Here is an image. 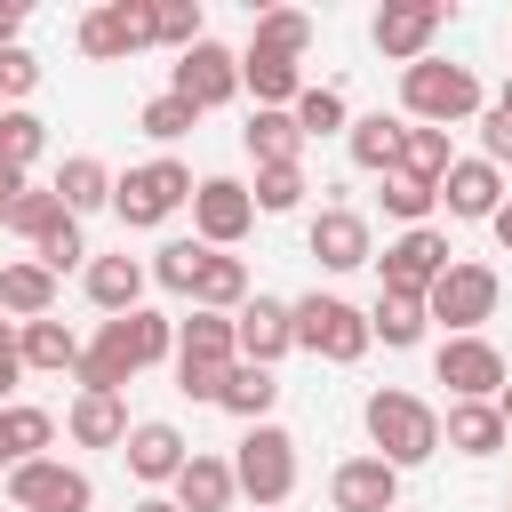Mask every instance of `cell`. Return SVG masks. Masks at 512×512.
I'll list each match as a JSON object with an SVG mask.
<instances>
[{
	"instance_id": "6da1fadb",
	"label": "cell",
	"mask_w": 512,
	"mask_h": 512,
	"mask_svg": "<svg viewBox=\"0 0 512 512\" xmlns=\"http://www.w3.org/2000/svg\"><path fill=\"white\" fill-rule=\"evenodd\" d=\"M368 440H376V456L392 464V472H408V464H424V456H440V416L416 400V392H368Z\"/></svg>"
},
{
	"instance_id": "7a4b0ae2",
	"label": "cell",
	"mask_w": 512,
	"mask_h": 512,
	"mask_svg": "<svg viewBox=\"0 0 512 512\" xmlns=\"http://www.w3.org/2000/svg\"><path fill=\"white\" fill-rule=\"evenodd\" d=\"M232 480H240V496H248L256 512H280L288 488H296V440H288L280 424H248V440H240V456H232Z\"/></svg>"
},
{
	"instance_id": "3957f363",
	"label": "cell",
	"mask_w": 512,
	"mask_h": 512,
	"mask_svg": "<svg viewBox=\"0 0 512 512\" xmlns=\"http://www.w3.org/2000/svg\"><path fill=\"white\" fill-rule=\"evenodd\" d=\"M400 104H408V120H424V128H448V120L480 112V80H472L464 64H440V56H424V64H408V72H400Z\"/></svg>"
},
{
	"instance_id": "277c9868",
	"label": "cell",
	"mask_w": 512,
	"mask_h": 512,
	"mask_svg": "<svg viewBox=\"0 0 512 512\" xmlns=\"http://www.w3.org/2000/svg\"><path fill=\"white\" fill-rule=\"evenodd\" d=\"M192 192H200V184H192L184 160H144V168H128V176L112 184V208H120V224H168Z\"/></svg>"
},
{
	"instance_id": "5b68a950",
	"label": "cell",
	"mask_w": 512,
	"mask_h": 512,
	"mask_svg": "<svg viewBox=\"0 0 512 512\" xmlns=\"http://www.w3.org/2000/svg\"><path fill=\"white\" fill-rule=\"evenodd\" d=\"M296 344L320 352V360H336V368H352L376 336H368V312H360V304H344V296H304V304H296Z\"/></svg>"
},
{
	"instance_id": "8992f818",
	"label": "cell",
	"mask_w": 512,
	"mask_h": 512,
	"mask_svg": "<svg viewBox=\"0 0 512 512\" xmlns=\"http://www.w3.org/2000/svg\"><path fill=\"white\" fill-rule=\"evenodd\" d=\"M496 296H504V280H496V264H448L440 280H432V296H424V312L448 328V336H472L488 312H496Z\"/></svg>"
},
{
	"instance_id": "52a82bcc",
	"label": "cell",
	"mask_w": 512,
	"mask_h": 512,
	"mask_svg": "<svg viewBox=\"0 0 512 512\" xmlns=\"http://www.w3.org/2000/svg\"><path fill=\"white\" fill-rule=\"evenodd\" d=\"M376 264H384V296H416V304H424V296H432V280H440L456 256H448V232L416 224V232H400Z\"/></svg>"
},
{
	"instance_id": "ba28073f",
	"label": "cell",
	"mask_w": 512,
	"mask_h": 512,
	"mask_svg": "<svg viewBox=\"0 0 512 512\" xmlns=\"http://www.w3.org/2000/svg\"><path fill=\"white\" fill-rule=\"evenodd\" d=\"M8 496H16V512H88V504H96L88 472H80V464H56V456L16 464V472H8Z\"/></svg>"
},
{
	"instance_id": "9c48e42d",
	"label": "cell",
	"mask_w": 512,
	"mask_h": 512,
	"mask_svg": "<svg viewBox=\"0 0 512 512\" xmlns=\"http://www.w3.org/2000/svg\"><path fill=\"white\" fill-rule=\"evenodd\" d=\"M152 40H160V32H152V0H104V8L80 16V56H96V64L136 56V48H152Z\"/></svg>"
},
{
	"instance_id": "30bf717a",
	"label": "cell",
	"mask_w": 512,
	"mask_h": 512,
	"mask_svg": "<svg viewBox=\"0 0 512 512\" xmlns=\"http://www.w3.org/2000/svg\"><path fill=\"white\" fill-rule=\"evenodd\" d=\"M168 96H184L192 112H216V104H232V96H240V56H232V48H216V40L184 48V56H176V80H168Z\"/></svg>"
},
{
	"instance_id": "8fae6325",
	"label": "cell",
	"mask_w": 512,
	"mask_h": 512,
	"mask_svg": "<svg viewBox=\"0 0 512 512\" xmlns=\"http://www.w3.org/2000/svg\"><path fill=\"white\" fill-rule=\"evenodd\" d=\"M432 376H440L456 400H496V392H504V352H496L488 336H448V344L432 352Z\"/></svg>"
},
{
	"instance_id": "7c38bea8",
	"label": "cell",
	"mask_w": 512,
	"mask_h": 512,
	"mask_svg": "<svg viewBox=\"0 0 512 512\" xmlns=\"http://www.w3.org/2000/svg\"><path fill=\"white\" fill-rule=\"evenodd\" d=\"M448 24V8L440 0H392L384 16H376V48L408 72V64H424V48H432V32Z\"/></svg>"
},
{
	"instance_id": "4fadbf2b",
	"label": "cell",
	"mask_w": 512,
	"mask_h": 512,
	"mask_svg": "<svg viewBox=\"0 0 512 512\" xmlns=\"http://www.w3.org/2000/svg\"><path fill=\"white\" fill-rule=\"evenodd\" d=\"M192 224H200V240H208V248H232V240L256 224V192H248V184H232V176H208V184L192 192Z\"/></svg>"
},
{
	"instance_id": "5bb4252c",
	"label": "cell",
	"mask_w": 512,
	"mask_h": 512,
	"mask_svg": "<svg viewBox=\"0 0 512 512\" xmlns=\"http://www.w3.org/2000/svg\"><path fill=\"white\" fill-rule=\"evenodd\" d=\"M232 336H240V360L272 368V360L296 344V304H280V296H256V304H240V312H232Z\"/></svg>"
},
{
	"instance_id": "9a60e30c",
	"label": "cell",
	"mask_w": 512,
	"mask_h": 512,
	"mask_svg": "<svg viewBox=\"0 0 512 512\" xmlns=\"http://www.w3.org/2000/svg\"><path fill=\"white\" fill-rule=\"evenodd\" d=\"M328 496H336V512H400V472L384 456H352V464H336Z\"/></svg>"
},
{
	"instance_id": "2e32d148",
	"label": "cell",
	"mask_w": 512,
	"mask_h": 512,
	"mask_svg": "<svg viewBox=\"0 0 512 512\" xmlns=\"http://www.w3.org/2000/svg\"><path fill=\"white\" fill-rule=\"evenodd\" d=\"M136 368H144V360H136L128 320H104V328H96V344L80 352V368H72V376H80V392H120Z\"/></svg>"
},
{
	"instance_id": "e0dca14e",
	"label": "cell",
	"mask_w": 512,
	"mask_h": 512,
	"mask_svg": "<svg viewBox=\"0 0 512 512\" xmlns=\"http://www.w3.org/2000/svg\"><path fill=\"white\" fill-rule=\"evenodd\" d=\"M440 200H448V216L488 224V216L504 208V168H488V160H456V168H448V184H440Z\"/></svg>"
},
{
	"instance_id": "ac0fdd59",
	"label": "cell",
	"mask_w": 512,
	"mask_h": 512,
	"mask_svg": "<svg viewBox=\"0 0 512 512\" xmlns=\"http://www.w3.org/2000/svg\"><path fill=\"white\" fill-rule=\"evenodd\" d=\"M304 248L328 264V272H352V264H368L376 248H368V224L352 216V208H320L312 216V232H304Z\"/></svg>"
},
{
	"instance_id": "d6986e66",
	"label": "cell",
	"mask_w": 512,
	"mask_h": 512,
	"mask_svg": "<svg viewBox=\"0 0 512 512\" xmlns=\"http://www.w3.org/2000/svg\"><path fill=\"white\" fill-rule=\"evenodd\" d=\"M120 456H128V472H136V480H176V472L192 464L184 432H176V424H160V416H152V424H136Z\"/></svg>"
},
{
	"instance_id": "ffe728a7",
	"label": "cell",
	"mask_w": 512,
	"mask_h": 512,
	"mask_svg": "<svg viewBox=\"0 0 512 512\" xmlns=\"http://www.w3.org/2000/svg\"><path fill=\"white\" fill-rule=\"evenodd\" d=\"M440 440H448V448H464V456H496V448L512 440V424H504V408H496V400H456V408H448V424H440Z\"/></svg>"
},
{
	"instance_id": "44dd1931",
	"label": "cell",
	"mask_w": 512,
	"mask_h": 512,
	"mask_svg": "<svg viewBox=\"0 0 512 512\" xmlns=\"http://www.w3.org/2000/svg\"><path fill=\"white\" fill-rule=\"evenodd\" d=\"M136 296H144V264H136V256H96V264H88V304H96V312L128 320V312H144Z\"/></svg>"
},
{
	"instance_id": "7402d4cb",
	"label": "cell",
	"mask_w": 512,
	"mask_h": 512,
	"mask_svg": "<svg viewBox=\"0 0 512 512\" xmlns=\"http://www.w3.org/2000/svg\"><path fill=\"white\" fill-rule=\"evenodd\" d=\"M64 424H72V440H80V448H128V432H136V424H128V408H120V392H80Z\"/></svg>"
},
{
	"instance_id": "603a6c76",
	"label": "cell",
	"mask_w": 512,
	"mask_h": 512,
	"mask_svg": "<svg viewBox=\"0 0 512 512\" xmlns=\"http://www.w3.org/2000/svg\"><path fill=\"white\" fill-rule=\"evenodd\" d=\"M56 304V272L32 256V264H0V312L8 320H48Z\"/></svg>"
},
{
	"instance_id": "cb8c5ba5",
	"label": "cell",
	"mask_w": 512,
	"mask_h": 512,
	"mask_svg": "<svg viewBox=\"0 0 512 512\" xmlns=\"http://www.w3.org/2000/svg\"><path fill=\"white\" fill-rule=\"evenodd\" d=\"M176 360H200V368H232V360H240L232 312H192V320L176 328Z\"/></svg>"
},
{
	"instance_id": "d4e9b609",
	"label": "cell",
	"mask_w": 512,
	"mask_h": 512,
	"mask_svg": "<svg viewBox=\"0 0 512 512\" xmlns=\"http://www.w3.org/2000/svg\"><path fill=\"white\" fill-rule=\"evenodd\" d=\"M232 488H240L232 464H224V456H200V448H192V464L176 472V504H184V512H232Z\"/></svg>"
},
{
	"instance_id": "484cf974",
	"label": "cell",
	"mask_w": 512,
	"mask_h": 512,
	"mask_svg": "<svg viewBox=\"0 0 512 512\" xmlns=\"http://www.w3.org/2000/svg\"><path fill=\"white\" fill-rule=\"evenodd\" d=\"M48 440H56V416H48V408H24V400H8V408H0V464H8V472H16V464H32Z\"/></svg>"
},
{
	"instance_id": "4316f807",
	"label": "cell",
	"mask_w": 512,
	"mask_h": 512,
	"mask_svg": "<svg viewBox=\"0 0 512 512\" xmlns=\"http://www.w3.org/2000/svg\"><path fill=\"white\" fill-rule=\"evenodd\" d=\"M240 136H248L256 168H296V160H304V128H296V112H256Z\"/></svg>"
},
{
	"instance_id": "83f0119b",
	"label": "cell",
	"mask_w": 512,
	"mask_h": 512,
	"mask_svg": "<svg viewBox=\"0 0 512 512\" xmlns=\"http://www.w3.org/2000/svg\"><path fill=\"white\" fill-rule=\"evenodd\" d=\"M112 184H120V176H112L104 160H88V152L56 168V192H64V208H72V216H96V208H112Z\"/></svg>"
},
{
	"instance_id": "f1b7e54d",
	"label": "cell",
	"mask_w": 512,
	"mask_h": 512,
	"mask_svg": "<svg viewBox=\"0 0 512 512\" xmlns=\"http://www.w3.org/2000/svg\"><path fill=\"white\" fill-rule=\"evenodd\" d=\"M192 304H200V312H240V304H248V264H240V256H224V248H208Z\"/></svg>"
},
{
	"instance_id": "f546056e",
	"label": "cell",
	"mask_w": 512,
	"mask_h": 512,
	"mask_svg": "<svg viewBox=\"0 0 512 512\" xmlns=\"http://www.w3.org/2000/svg\"><path fill=\"white\" fill-rule=\"evenodd\" d=\"M16 352H24V368H48V376H64V368H80V336H72L64 320H24V336H16Z\"/></svg>"
},
{
	"instance_id": "4dcf8cb0",
	"label": "cell",
	"mask_w": 512,
	"mask_h": 512,
	"mask_svg": "<svg viewBox=\"0 0 512 512\" xmlns=\"http://www.w3.org/2000/svg\"><path fill=\"white\" fill-rule=\"evenodd\" d=\"M280 400V376L272 368H256V360H232V376H224V400L216 408H232L240 424H264V408Z\"/></svg>"
},
{
	"instance_id": "1f68e13d",
	"label": "cell",
	"mask_w": 512,
	"mask_h": 512,
	"mask_svg": "<svg viewBox=\"0 0 512 512\" xmlns=\"http://www.w3.org/2000/svg\"><path fill=\"white\" fill-rule=\"evenodd\" d=\"M400 144H408V120H384V112L352 120V160H360V168L392 176V168H400Z\"/></svg>"
},
{
	"instance_id": "d6a6232c",
	"label": "cell",
	"mask_w": 512,
	"mask_h": 512,
	"mask_svg": "<svg viewBox=\"0 0 512 512\" xmlns=\"http://www.w3.org/2000/svg\"><path fill=\"white\" fill-rule=\"evenodd\" d=\"M448 168H456V152H448V128H408V144H400V176H416V184H448Z\"/></svg>"
},
{
	"instance_id": "836d02e7",
	"label": "cell",
	"mask_w": 512,
	"mask_h": 512,
	"mask_svg": "<svg viewBox=\"0 0 512 512\" xmlns=\"http://www.w3.org/2000/svg\"><path fill=\"white\" fill-rule=\"evenodd\" d=\"M248 48H264V56H304V48H312V16H304V8H264Z\"/></svg>"
},
{
	"instance_id": "e575fe53",
	"label": "cell",
	"mask_w": 512,
	"mask_h": 512,
	"mask_svg": "<svg viewBox=\"0 0 512 512\" xmlns=\"http://www.w3.org/2000/svg\"><path fill=\"white\" fill-rule=\"evenodd\" d=\"M200 264H208V240H168V248L152 256V280H160L168 296H192V288H200Z\"/></svg>"
},
{
	"instance_id": "d590c367",
	"label": "cell",
	"mask_w": 512,
	"mask_h": 512,
	"mask_svg": "<svg viewBox=\"0 0 512 512\" xmlns=\"http://www.w3.org/2000/svg\"><path fill=\"white\" fill-rule=\"evenodd\" d=\"M424 320H432V312H424L416 296H376V312H368V336H384V344L400 352V344H416V336H424Z\"/></svg>"
},
{
	"instance_id": "8d00e7d4",
	"label": "cell",
	"mask_w": 512,
	"mask_h": 512,
	"mask_svg": "<svg viewBox=\"0 0 512 512\" xmlns=\"http://www.w3.org/2000/svg\"><path fill=\"white\" fill-rule=\"evenodd\" d=\"M64 216H72V208H64V192H56V184H48V192H24V200L8 208V224H16L24 240H48V232H56Z\"/></svg>"
},
{
	"instance_id": "74e56055",
	"label": "cell",
	"mask_w": 512,
	"mask_h": 512,
	"mask_svg": "<svg viewBox=\"0 0 512 512\" xmlns=\"http://www.w3.org/2000/svg\"><path fill=\"white\" fill-rule=\"evenodd\" d=\"M152 32H160L176 56L200 48V40H208V32H200V0H160V8H152Z\"/></svg>"
},
{
	"instance_id": "f35d334b",
	"label": "cell",
	"mask_w": 512,
	"mask_h": 512,
	"mask_svg": "<svg viewBox=\"0 0 512 512\" xmlns=\"http://www.w3.org/2000/svg\"><path fill=\"white\" fill-rule=\"evenodd\" d=\"M432 200H440V192H432V184H416V176H400V168H392V176H384V216H400V224H408V232H416V224H424V216H432Z\"/></svg>"
},
{
	"instance_id": "ab89813d",
	"label": "cell",
	"mask_w": 512,
	"mask_h": 512,
	"mask_svg": "<svg viewBox=\"0 0 512 512\" xmlns=\"http://www.w3.org/2000/svg\"><path fill=\"white\" fill-rule=\"evenodd\" d=\"M40 136H48V128H40V120H32L24 104H8V112H0V160H8V168H32Z\"/></svg>"
},
{
	"instance_id": "60d3db41",
	"label": "cell",
	"mask_w": 512,
	"mask_h": 512,
	"mask_svg": "<svg viewBox=\"0 0 512 512\" xmlns=\"http://www.w3.org/2000/svg\"><path fill=\"white\" fill-rule=\"evenodd\" d=\"M192 120H200V112H192V104H184V96H152V104H144V112H136V128H144V136H152V144H176V136H184V128H192Z\"/></svg>"
},
{
	"instance_id": "b9f144b4",
	"label": "cell",
	"mask_w": 512,
	"mask_h": 512,
	"mask_svg": "<svg viewBox=\"0 0 512 512\" xmlns=\"http://www.w3.org/2000/svg\"><path fill=\"white\" fill-rule=\"evenodd\" d=\"M288 112H296V128H304V136H328V128H344V96H336V88H304Z\"/></svg>"
},
{
	"instance_id": "7bdbcfd3",
	"label": "cell",
	"mask_w": 512,
	"mask_h": 512,
	"mask_svg": "<svg viewBox=\"0 0 512 512\" xmlns=\"http://www.w3.org/2000/svg\"><path fill=\"white\" fill-rule=\"evenodd\" d=\"M296 200H304V168H256V208L264 216H280Z\"/></svg>"
},
{
	"instance_id": "ee69618b",
	"label": "cell",
	"mask_w": 512,
	"mask_h": 512,
	"mask_svg": "<svg viewBox=\"0 0 512 512\" xmlns=\"http://www.w3.org/2000/svg\"><path fill=\"white\" fill-rule=\"evenodd\" d=\"M32 248H40V264H48V272H72V264L88 256V240H80V216H64V224H56L48 240H32Z\"/></svg>"
},
{
	"instance_id": "f6af8a7d",
	"label": "cell",
	"mask_w": 512,
	"mask_h": 512,
	"mask_svg": "<svg viewBox=\"0 0 512 512\" xmlns=\"http://www.w3.org/2000/svg\"><path fill=\"white\" fill-rule=\"evenodd\" d=\"M40 88V56L32 48H0V96L16 104V96H32Z\"/></svg>"
},
{
	"instance_id": "bcb514c9",
	"label": "cell",
	"mask_w": 512,
	"mask_h": 512,
	"mask_svg": "<svg viewBox=\"0 0 512 512\" xmlns=\"http://www.w3.org/2000/svg\"><path fill=\"white\" fill-rule=\"evenodd\" d=\"M224 376H232V368H200V360H176V392H184V400H224Z\"/></svg>"
},
{
	"instance_id": "7dc6e473",
	"label": "cell",
	"mask_w": 512,
	"mask_h": 512,
	"mask_svg": "<svg viewBox=\"0 0 512 512\" xmlns=\"http://www.w3.org/2000/svg\"><path fill=\"white\" fill-rule=\"evenodd\" d=\"M480 160H488V168H504V160H512V112H504V104L480 120Z\"/></svg>"
},
{
	"instance_id": "c3c4849f",
	"label": "cell",
	"mask_w": 512,
	"mask_h": 512,
	"mask_svg": "<svg viewBox=\"0 0 512 512\" xmlns=\"http://www.w3.org/2000/svg\"><path fill=\"white\" fill-rule=\"evenodd\" d=\"M24 192H32V184H24V168H8V160H0V224H8V208H16Z\"/></svg>"
},
{
	"instance_id": "681fc988",
	"label": "cell",
	"mask_w": 512,
	"mask_h": 512,
	"mask_svg": "<svg viewBox=\"0 0 512 512\" xmlns=\"http://www.w3.org/2000/svg\"><path fill=\"white\" fill-rule=\"evenodd\" d=\"M16 24H24V8H16V0H0V48H16Z\"/></svg>"
},
{
	"instance_id": "f907efd6",
	"label": "cell",
	"mask_w": 512,
	"mask_h": 512,
	"mask_svg": "<svg viewBox=\"0 0 512 512\" xmlns=\"http://www.w3.org/2000/svg\"><path fill=\"white\" fill-rule=\"evenodd\" d=\"M488 224H496V240H504V256H512V200H504V208H496Z\"/></svg>"
},
{
	"instance_id": "816d5d0a",
	"label": "cell",
	"mask_w": 512,
	"mask_h": 512,
	"mask_svg": "<svg viewBox=\"0 0 512 512\" xmlns=\"http://www.w3.org/2000/svg\"><path fill=\"white\" fill-rule=\"evenodd\" d=\"M136 512H184V504H176V496H144Z\"/></svg>"
},
{
	"instance_id": "f5cc1de1",
	"label": "cell",
	"mask_w": 512,
	"mask_h": 512,
	"mask_svg": "<svg viewBox=\"0 0 512 512\" xmlns=\"http://www.w3.org/2000/svg\"><path fill=\"white\" fill-rule=\"evenodd\" d=\"M496 408H504V424H512V384H504V392H496Z\"/></svg>"
},
{
	"instance_id": "db71d44e",
	"label": "cell",
	"mask_w": 512,
	"mask_h": 512,
	"mask_svg": "<svg viewBox=\"0 0 512 512\" xmlns=\"http://www.w3.org/2000/svg\"><path fill=\"white\" fill-rule=\"evenodd\" d=\"M0 344H16V336H8V312H0Z\"/></svg>"
},
{
	"instance_id": "11a10c76",
	"label": "cell",
	"mask_w": 512,
	"mask_h": 512,
	"mask_svg": "<svg viewBox=\"0 0 512 512\" xmlns=\"http://www.w3.org/2000/svg\"><path fill=\"white\" fill-rule=\"evenodd\" d=\"M496 104H504V112H512V80H504V96H496Z\"/></svg>"
},
{
	"instance_id": "9f6ffc18",
	"label": "cell",
	"mask_w": 512,
	"mask_h": 512,
	"mask_svg": "<svg viewBox=\"0 0 512 512\" xmlns=\"http://www.w3.org/2000/svg\"><path fill=\"white\" fill-rule=\"evenodd\" d=\"M504 512H512V504H504Z\"/></svg>"
}]
</instances>
